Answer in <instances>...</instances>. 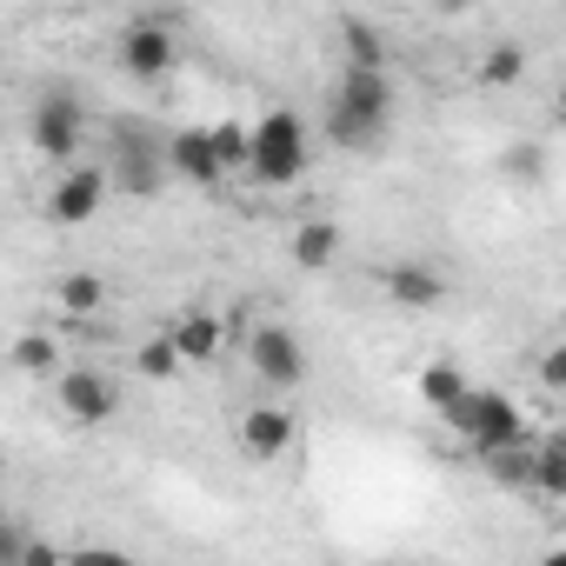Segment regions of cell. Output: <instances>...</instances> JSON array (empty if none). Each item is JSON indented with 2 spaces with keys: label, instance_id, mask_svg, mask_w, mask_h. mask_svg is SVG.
<instances>
[{
  "label": "cell",
  "instance_id": "1",
  "mask_svg": "<svg viewBox=\"0 0 566 566\" xmlns=\"http://www.w3.org/2000/svg\"><path fill=\"white\" fill-rule=\"evenodd\" d=\"M247 174L260 187H294L307 174V127L294 107H266L247 134Z\"/></svg>",
  "mask_w": 566,
  "mask_h": 566
},
{
  "label": "cell",
  "instance_id": "2",
  "mask_svg": "<svg viewBox=\"0 0 566 566\" xmlns=\"http://www.w3.org/2000/svg\"><path fill=\"white\" fill-rule=\"evenodd\" d=\"M447 427H453L467 447H480V453L526 447V420H520V407H513L506 394H480V387H467V394L447 407Z\"/></svg>",
  "mask_w": 566,
  "mask_h": 566
},
{
  "label": "cell",
  "instance_id": "3",
  "mask_svg": "<svg viewBox=\"0 0 566 566\" xmlns=\"http://www.w3.org/2000/svg\"><path fill=\"white\" fill-rule=\"evenodd\" d=\"M327 120H347V127H360L367 140H380L387 134V120H394V81L387 74H340V87H334V114Z\"/></svg>",
  "mask_w": 566,
  "mask_h": 566
},
{
  "label": "cell",
  "instance_id": "4",
  "mask_svg": "<svg viewBox=\"0 0 566 566\" xmlns=\"http://www.w3.org/2000/svg\"><path fill=\"white\" fill-rule=\"evenodd\" d=\"M28 140H34L41 160H74L81 140H87V114H81L67 94H54V101H41V107L28 114Z\"/></svg>",
  "mask_w": 566,
  "mask_h": 566
},
{
  "label": "cell",
  "instance_id": "5",
  "mask_svg": "<svg viewBox=\"0 0 566 566\" xmlns=\"http://www.w3.org/2000/svg\"><path fill=\"white\" fill-rule=\"evenodd\" d=\"M247 367L266 380V387H301L307 380V347L287 334V327H253V340H247Z\"/></svg>",
  "mask_w": 566,
  "mask_h": 566
},
{
  "label": "cell",
  "instance_id": "6",
  "mask_svg": "<svg viewBox=\"0 0 566 566\" xmlns=\"http://www.w3.org/2000/svg\"><path fill=\"white\" fill-rule=\"evenodd\" d=\"M101 200H107V167H67L61 174V187H54V200H48V213L61 220V227H87L94 213H101Z\"/></svg>",
  "mask_w": 566,
  "mask_h": 566
},
{
  "label": "cell",
  "instance_id": "7",
  "mask_svg": "<svg viewBox=\"0 0 566 566\" xmlns=\"http://www.w3.org/2000/svg\"><path fill=\"white\" fill-rule=\"evenodd\" d=\"M61 407H67V420L101 427V420H114L120 387H114L107 374H94V367H74V374H61Z\"/></svg>",
  "mask_w": 566,
  "mask_h": 566
},
{
  "label": "cell",
  "instance_id": "8",
  "mask_svg": "<svg viewBox=\"0 0 566 566\" xmlns=\"http://www.w3.org/2000/svg\"><path fill=\"white\" fill-rule=\"evenodd\" d=\"M174 34L160 28V21H134L127 34H120V67L134 74V81H154V74H167L174 67Z\"/></svg>",
  "mask_w": 566,
  "mask_h": 566
},
{
  "label": "cell",
  "instance_id": "9",
  "mask_svg": "<svg viewBox=\"0 0 566 566\" xmlns=\"http://www.w3.org/2000/svg\"><path fill=\"white\" fill-rule=\"evenodd\" d=\"M160 160H167V174H180V180H193V187H213V180H220V154H213V134H207V127H180V134L160 147Z\"/></svg>",
  "mask_w": 566,
  "mask_h": 566
},
{
  "label": "cell",
  "instance_id": "10",
  "mask_svg": "<svg viewBox=\"0 0 566 566\" xmlns=\"http://www.w3.org/2000/svg\"><path fill=\"white\" fill-rule=\"evenodd\" d=\"M294 447V413L287 407H247L240 420V453L247 460H280Z\"/></svg>",
  "mask_w": 566,
  "mask_h": 566
},
{
  "label": "cell",
  "instance_id": "11",
  "mask_svg": "<svg viewBox=\"0 0 566 566\" xmlns=\"http://www.w3.org/2000/svg\"><path fill=\"white\" fill-rule=\"evenodd\" d=\"M167 347L180 354V367H187V360H213V354H220V321H213L207 307H187V314L167 327Z\"/></svg>",
  "mask_w": 566,
  "mask_h": 566
},
{
  "label": "cell",
  "instance_id": "12",
  "mask_svg": "<svg viewBox=\"0 0 566 566\" xmlns=\"http://www.w3.org/2000/svg\"><path fill=\"white\" fill-rule=\"evenodd\" d=\"M387 294L400 307H433V301H447V280L427 260H400V266H387Z\"/></svg>",
  "mask_w": 566,
  "mask_h": 566
},
{
  "label": "cell",
  "instance_id": "13",
  "mask_svg": "<svg viewBox=\"0 0 566 566\" xmlns=\"http://www.w3.org/2000/svg\"><path fill=\"white\" fill-rule=\"evenodd\" d=\"M107 180H120L127 193H160L167 160H160V147H120V154H114V167H107Z\"/></svg>",
  "mask_w": 566,
  "mask_h": 566
},
{
  "label": "cell",
  "instance_id": "14",
  "mask_svg": "<svg viewBox=\"0 0 566 566\" xmlns=\"http://www.w3.org/2000/svg\"><path fill=\"white\" fill-rule=\"evenodd\" d=\"M340 41H347V67L354 74H387V41H380V28L374 21H340Z\"/></svg>",
  "mask_w": 566,
  "mask_h": 566
},
{
  "label": "cell",
  "instance_id": "15",
  "mask_svg": "<svg viewBox=\"0 0 566 566\" xmlns=\"http://www.w3.org/2000/svg\"><path fill=\"white\" fill-rule=\"evenodd\" d=\"M340 260V227H327V220H307L301 233H294V266H307V273H327Z\"/></svg>",
  "mask_w": 566,
  "mask_h": 566
},
{
  "label": "cell",
  "instance_id": "16",
  "mask_svg": "<svg viewBox=\"0 0 566 566\" xmlns=\"http://www.w3.org/2000/svg\"><path fill=\"white\" fill-rule=\"evenodd\" d=\"M526 486H539L546 500H566V440H539L533 447V480Z\"/></svg>",
  "mask_w": 566,
  "mask_h": 566
},
{
  "label": "cell",
  "instance_id": "17",
  "mask_svg": "<svg viewBox=\"0 0 566 566\" xmlns=\"http://www.w3.org/2000/svg\"><path fill=\"white\" fill-rule=\"evenodd\" d=\"M101 301H107L101 273H67V280H61V314H67V321H87V314H101Z\"/></svg>",
  "mask_w": 566,
  "mask_h": 566
},
{
  "label": "cell",
  "instance_id": "18",
  "mask_svg": "<svg viewBox=\"0 0 566 566\" xmlns=\"http://www.w3.org/2000/svg\"><path fill=\"white\" fill-rule=\"evenodd\" d=\"M520 74H526V48H520V41L486 48V61H480V81H486V87H513Z\"/></svg>",
  "mask_w": 566,
  "mask_h": 566
},
{
  "label": "cell",
  "instance_id": "19",
  "mask_svg": "<svg viewBox=\"0 0 566 566\" xmlns=\"http://www.w3.org/2000/svg\"><path fill=\"white\" fill-rule=\"evenodd\" d=\"M420 394H427V407H440V413H447V407L467 394V374H460L453 360H433V367L420 374Z\"/></svg>",
  "mask_w": 566,
  "mask_h": 566
},
{
  "label": "cell",
  "instance_id": "20",
  "mask_svg": "<svg viewBox=\"0 0 566 566\" xmlns=\"http://www.w3.org/2000/svg\"><path fill=\"white\" fill-rule=\"evenodd\" d=\"M14 367H21V374H61V347H54L48 334H21V340H14Z\"/></svg>",
  "mask_w": 566,
  "mask_h": 566
},
{
  "label": "cell",
  "instance_id": "21",
  "mask_svg": "<svg viewBox=\"0 0 566 566\" xmlns=\"http://www.w3.org/2000/svg\"><path fill=\"white\" fill-rule=\"evenodd\" d=\"M480 460H486V473L500 486H526L533 480V447H500V453H480Z\"/></svg>",
  "mask_w": 566,
  "mask_h": 566
},
{
  "label": "cell",
  "instance_id": "22",
  "mask_svg": "<svg viewBox=\"0 0 566 566\" xmlns=\"http://www.w3.org/2000/svg\"><path fill=\"white\" fill-rule=\"evenodd\" d=\"M134 367H140V380H180V354L167 347V334H160V340H140Z\"/></svg>",
  "mask_w": 566,
  "mask_h": 566
},
{
  "label": "cell",
  "instance_id": "23",
  "mask_svg": "<svg viewBox=\"0 0 566 566\" xmlns=\"http://www.w3.org/2000/svg\"><path fill=\"white\" fill-rule=\"evenodd\" d=\"M213 134V154H220V174H240L247 167V127L240 120H220V127H207Z\"/></svg>",
  "mask_w": 566,
  "mask_h": 566
},
{
  "label": "cell",
  "instance_id": "24",
  "mask_svg": "<svg viewBox=\"0 0 566 566\" xmlns=\"http://www.w3.org/2000/svg\"><path fill=\"white\" fill-rule=\"evenodd\" d=\"M506 174H520V180H539V174H546V154L526 140V147H513V154H506Z\"/></svg>",
  "mask_w": 566,
  "mask_h": 566
},
{
  "label": "cell",
  "instance_id": "25",
  "mask_svg": "<svg viewBox=\"0 0 566 566\" xmlns=\"http://www.w3.org/2000/svg\"><path fill=\"white\" fill-rule=\"evenodd\" d=\"M14 566H67V553H61V546H48V539H28Z\"/></svg>",
  "mask_w": 566,
  "mask_h": 566
},
{
  "label": "cell",
  "instance_id": "26",
  "mask_svg": "<svg viewBox=\"0 0 566 566\" xmlns=\"http://www.w3.org/2000/svg\"><path fill=\"white\" fill-rule=\"evenodd\" d=\"M67 566H134V559L114 546H81V553H67Z\"/></svg>",
  "mask_w": 566,
  "mask_h": 566
},
{
  "label": "cell",
  "instance_id": "27",
  "mask_svg": "<svg viewBox=\"0 0 566 566\" xmlns=\"http://www.w3.org/2000/svg\"><path fill=\"white\" fill-rule=\"evenodd\" d=\"M539 387H566V347H546L539 354Z\"/></svg>",
  "mask_w": 566,
  "mask_h": 566
},
{
  "label": "cell",
  "instance_id": "28",
  "mask_svg": "<svg viewBox=\"0 0 566 566\" xmlns=\"http://www.w3.org/2000/svg\"><path fill=\"white\" fill-rule=\"evenodd\" d=\"M21 546H28V533H21L14 520H0V566H14V559H21Z\"/></svg>",
  "mask_w": 566,
  "mask_h": 566
},
{
  "label": "cell",
  "instance_id": "29",
  "mask_svg": "<svg viewBox=\"0 0 566 566\" xmlns=\"http://www.w3.org/2000/svg\"><path fill=\"white\" fill-rule=\"evenodd\" d=\"M539 566H566V553H546V559H539Z\"/></svg>",
  "mask_w": 566,
  "mask_h": 566
}]
</instances>
